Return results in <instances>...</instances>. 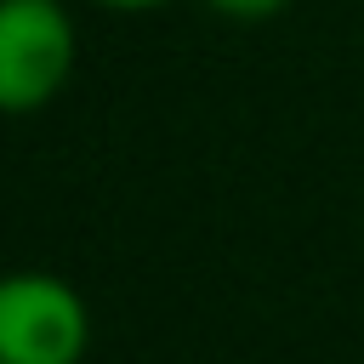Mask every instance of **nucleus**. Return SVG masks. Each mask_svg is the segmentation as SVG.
Returning <instances> with one entry per match:
<instances>
[{
	"instance_id": "4",
	"label": "nucleus",
	"mask_w": 364,
	"mask_h": 364,
	"mask_svg": "<svg viewBox=\"0 0 364 364\" xmlns=\"http://www.w3.org/2000/svg\"><path fill=\"white\" fill-rule=\"evenodd\" d=\"M91 6H102V11H159L171 0H91Z\"/></svg>"
},
{
	"instance_id": "3",
	"label": "nucleus",
	"mask_w": 364,
	"mask_h": 364,
	"mask_svg": "<svg viewBox=\"0 0 364 364\" xmlns=\"http://www.w3.org/2000/svg\"><path fill=\"white\" fill-rule=\"evenodd\" d=\"M216 17H228V23H267V17H279L290 0H205Z\"/></svg>"
},
{
	"instance_id": "1",
	"label": "nucleus",
	"mask_w": 364,
	"mask_h": 364,
	"mask_svg": "<svg viewBox=\"0 0 364 364\" xmlns=\"http://www.w3.org/2000/svg\"><path fill=\"white\" fill-rule=\"evenodd\" d=\"M80 57V28L63 0H0V108L34 114L57 102Z\"/></svg>"
},
{
	"instance_id": "2",
	"label": "nucleus",
	"mask_w": 364,
	"mask_h": 364,
	"mask_svg": "<svg viewBox=\"0 0 364 364\" xmlns=\"http://www.w3.org/2000/svg\"><path fill=\"white\" fill-rule=\"evenodd\" d=\"M91 353V307L57 273H11L0 284V364H80Z\"/></svg>"
}]
</instances>
